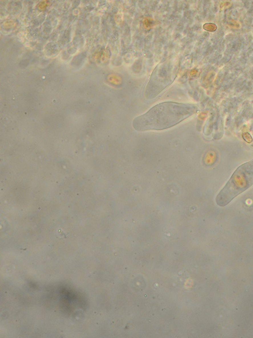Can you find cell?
Wrapping results in <instances>:
<instances>
[{
	"mask_svg": "<svg viewBox=\"0 0 253 338\" xmlns=\"http://www.w3.org/2000/svg\"><path fill=\"white\" fill-rule=\"evenodd\" d=\"M195 108L183 104L162 103L136 117L133 126L137 131L161 130L177 125L193 115Z\"/></svg>",
	"mask_w": 253,
	"mask_h": 338,
	"instance_id": "obj_1",
	"label": "cell"
},
{
	"mask_svg": "<svg viewBox=\"0 0 253 338\" xmlns=\"http://www.w3.org/2000/svg\"><path fill=\"white\" fill-rule=\"evenodd\" d=\"M253 185L252 160L240 165L234 171L230 179L216 196V203L219 206L224 207Z\"/></svg>",
	"mask_w": 253,
	"mask_h": 338,
	"instance_id": "obj_2",
	"label": "cell"
},
{
	"mask_svg": "<svg viewBox=\"0 0 253 338\" xmlns=\"http://www.w3.org/2000/svg\"><path fill=\"white\" fill-rule=\"evenodd\" d=\"M228 26L231 28L234 29H238L241 27V25H240V22L238 21L233 20V19H231V20L228 21Z\"/></svg>",
	"mask_w": 253,
	"mask_h": 338,
	"instance_id": "obj_3",
	"label": "cell"
},
{
	"mask_svg": "<svg viewBox=\"0 0 253 338\" xmlns=\"http://www.w3.org/2000/svg\"><path fill=\"white\" fill-rule=\"evenodd\" d=\"M204 29H205V30L209 31H214L216 30V26L215 24H212V23H208V24H205L204 25Z\"/></svg>",
	"mask_w": 253,
	"mask_h": 338,
	"instance_id": "obj_4",
	"label": "cell"
}]
</instances>
